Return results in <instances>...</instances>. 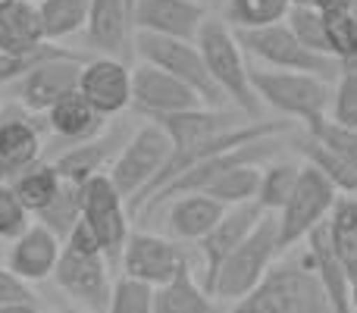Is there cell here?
I'll list each match as a JSON object with an SVG mask.
<instances>
[{
  "label": "cell",
  "instance_id": "cell-1",
  "mask_svg": "<svg viewBox=\"0 0 357 313\" xmlns=\"http://www.w3.org/2000/svg\"><path fill=\"white\" fill-rule=\"evenodd\" d=\"M238 313H326L329 298L323 291L310 264H276L264 273L257 285L241 301H235Z\"/></svg>",
  "mask_w": 357,
  "mask_h": 313
},
{
  "label": "cell",
  "instance_id": "cell-2",
  "mask_svg": "<svg viewBox=\"0 0 357 313\" xmlns=\"http://www.w3.org/2000/svg\"><path fill=\"white\" fill-rule=\"evenodd\" d=\"M251 85L260 100L273 110L285 113L291 119H301L304 125H317L326 119L333 107V88L329 79L310 72H295V69H251Z\"/></svg>",
  "mask_w": 357,
  "mask_h": 313
},
{
  "label": "cell",
  "instance_id": "cell-3",
  "mask_svg": "<svg viewBox=\"0 0 357 313\" xmlns=\"http://www.w3.org/2000/svg\"><path fill=\"white\" fill-rule=\"evenodd\" d=\"M279 254H282L279 251V220L273 213H264L254 232L220 264L210 295L216 301H241L264 279V273Z\"/></svg>",
  "mask_w": 357,
  "mask_h": 313
},
{
  "label": "cell",
  "instance_id": "cell-4",
  "mask_svg": "<svg viewBox=\"0 0 357 313\" xmlns=\"http://www.w3.org/2000/svg\"><path fill=\"white\" fill-rule=\"evenodd\" d=\"M197 47L204 54L210 75L216 79V85L226 91V98L238 107L248 116L260 113V98L251 85V69L245 63V50H241L235 31L229 29L222 19H204L201 31H197Z\"/></svg>",
  "mask_w": 357,
  "mask_h": 313
},
{
  "label": "cell",
  "instance_id": "cell-5",
  "mask_svg": "<svg viewBox=\"0 0 357 313\" xmlns=\"http://www.w3.org/2000/svg\"><path fill=\"white\" fill-rule=\"evenodd\" d=\"M132 50H135L144 63H154V66L167 69L169 75H176L178 82H185L207 107H229L226 91H222V88L216 85V79L210 75L197 41H185V38L154 35V31L135 29Z\"/></svg>",
  "mask_w": 357,
  "mask_h": 313
},
{
  "label": "cell",
  "instance_id": "cell-6",
  "mask_svg": "<svg viewBox=\"0 0 357 313\" xmlns=\"http://www.w3.org/2000/svg\"><path fill=\"white\" fill-rule=\"evenodd\" d=\"M238 38L241 50L254 60L266 63L273 69H295V72H310L320 79H339L342 63L329 54H317L307 44H301V38L282 22L260 25V29H232Z\"/></svg>",
  "mask_w": 357,
  "mask_h": 313
},
{
  "label": "cell",
  "instance_id": "cell-7",
  "mask_svg": "<svg viewBox=\"0 0 357 313\" xmlns=\"http://www.w3.org/2000/svg\"><path fill=\"white\" fill-rule=\"evenodd\" d=\"M88 56L91 54H79V50L50 56V60L31 66L25 75L13 79L10 85H3L0 91H3V98L10 100V104L29 110L31 116H44L63 94H69V91L79 88L82 63H85Z\"/></svg>",
  "mask_w": 357,
  "mask_h": 313
},
{
  "label": "cell",
  "instance_id": "cell-8",
  "mask_svg": "<svg viewBox=\"0 0 357 313\" xmlns=\"http://www.w3.org/2000/svg\"><path fill=\"white\" fill-rule=\"evenodd\" d=\"M169 151H173V142H169L167 129H163L157 119H151L148 125L135 129L126 138L119 154L113 157L110 172H107V176L113 178V185L119 188V194L126 197V207H132V201H135L151 185V178L163 169Z\"/></svg>",
  "mask_w": 357,
  "mask_h": 313
},
{
  "label": "cell",
  "instance_id": "cell-9",
  "mask_svg": "<svg viewBox=\"0 0 357 313\" xmlns=\"http://www.w3.org/2000/svg\"><path fill=\"white\" fill-rule=\"evenodd\" d=\"M335 197H339V188L323 176L317 166H304L298 172V185L291 191V197L285 201V207L279 210V251H289L291 245L304 241V235L323 222L333 210Z\"/></svg>",
  "mask_w": 357,
  "mask_h": 313
},
{
  "label": "cell",
  "instance_id": "cell-10",
  "mask_svg": "<svg viewBox=\"0 0 357 313\" xmlns=\"http://www.w3.org/2000/svg\"><path fill=\"white\" fill-rule=\"evenodd\" d=\"M82 216L98 232L100 245H104V257L116 264L126 238H129V207L107 172H98L82 185Z\"/></svg>",
  "mask_w": 357,
  "mask_h": 313
},
{
  "label": "cell",
  "instance_id": "cell-11",
  "mask_svg": "<svg viewBox=\"0 0 357 313\" xmlns=\"http://www.w3.org/2000/svg\"><path fill=\"white\" fill-rule=\"evenodd\" d=\"M50 279L79 310L100 313L110 307L113 282H110V260L104 254H79L63 247Z\"/></svg>",
  "mask_w": 357,
  "mask_h": 313
},
{
  "label": "cell",
  "instance_id": "cell-12",
  "mask_svg": "<svg viewBox=\"0 0 357 313\" xmlns=\"http://www.w3.org/2000/svg\"><path fill=\"white\" fill-rule=\"evenodd\" d=\"M79 91L91 100L94 110L113 119L132 107V69L123 56L91 54L82 63Z\"/></svg>",
  "mask_w": 357,
  "mask_h": 313
},
{
  "label": "cell",
  "instance_id": "cell-13",
  "mask_svg": "<svg viewBox=\"0 0 357 313\" xmlns=\"http://www.w3.org/2000/svg\"><path fill=\"white\" fill-rule=\"evenodd\" d=\"M185 260H191V254L178 245V238H163V235L142 232V229H129V238L119 254L123 273L144 279L151 285L167 282Z\"/></svg>",
  "mask_w": 357,
  "mask_h": 313
},
{
  "label": "cell",
  "instance_id": "cell-14",
  "mask_svg": "<svg viewBox=\"0 0 357 313\" xmlns=\"http://www.w3.org/2000/svg\"><path fill=\"white\" fill-rule=\"evenodd\" d=\"M264 213L266 210L260 207L257 201L232 204V207H226V213L220 216V222H216V226L210 229L201 241H197L201 282H204V289L207 291H210V285H213V276H216V270H220V264L248 238V235L254 232V226L260 222V216Z\"/></svg>",
  "mask_w": 357,
  "mask_h": 313
},
{
  "label": "cell",
  "instance_id": "cell-15",
  "mask_svg": "<svg viewBox=\"0 0 357 313\" xmlns=\"http://www.w3.org/2000/svg\"><path fill=\"white\" fill-rule=\"evenodd\" d=\"M204 100L191 91L185 82L169 75L167 69L144 63L132 69V110L144 113L148 119L167 116V113L188 110V107H201Z\"/></svg>",
  "mask_w": 357,
  "mask_h": 313
},
{
  "label": "cell",
  "instance_id": "cell-16",
  "mask_svg": "<svg viewBox=\"0 0 357 313\" xmlns=\"http://www.w3.org/2000/svg\"><path fill=\"white\" fill-rule=\"evenodd\" d=\"M63 254V238L47 229L44 222L31 220L16 238L10 241V251H6V266L16 273L25 282H44V279L54 276V266Z\"/></svg>",
  "mask_w": 357,
  "mask_h": 313
},
{
  "label": "cell",
  "instance_id": "cell-17",
  "mask_svg": "<svg viewBox=\"0 0 357 313\" xmlns=\"http://www.w3.org/2000/svg\"><path fill=\"white\" fill-rule=\"evenodd\" d=\"M132 38H135V22H132L129 0H91L88 3L85 41L94 54H110V56L135 54Z\"/></svg>",
  "mask_w": 357,
  "mask_h": 313
},
{
  "label": "cell",
  "instance_id": "cell-18",
  "mask_svg": "<svg viewBox=\"0 0 357 313\" xmlns=\"http://www.w3.org/2000/svg\"><path fill=\"white\" fill-rule=\"evenodd\" d=\"M204 19H207V6L201 0H135L132 10L135 29L185 38V41H195Z\"/></svg>",
  "mask_w": 357,
  "mask_h": 313
},
{
  "label": "cell",
  "instance_id": "cell-19",
  "mask_svg": "<svg viewBox=\"0 0 357 313\" xmlns=\"http://www.w3.org/2000/svg\"><path fill=\"white\" fill-rule=\"evenodd\" d=\"M304 241H307V264H310V270L317 273V279H320L323 291H326L329 307L335 313H348L351 310V276H348L345 264H342L339 251H335V245H333L329 222L326 220L317 222V226L304 235Z\"/></svg>",
  "mask_w": 357,
  "mask_h": 313
},
{
  "label": "cell",
  "instance_id": "cell-20",
  "mask_svg": "<svg viewBox=\"0 0 357 313\" xmlns=\"http://www.w3.org/2000/svg\"><path fill=\"white\" fill-rule=\"evenodd\" d=\"M126 144L123 138V129H110L104 135H94L88 142H79V144H69V148H60V154L54 157V166L60 172L63 182L69 185H85L91 176L104 172L107 163H113V157L119 154V148Z\"/></svg>",
  "mask_w": 357,
  "mask_h": 313
},
{
  "label": "cell",
  "instance_id": "cell-21",
  "mask_svg": "<svg viewBox=\"0 0 357 313\" xmlns=\"http://www.w3.org/2000/svg\"><path fill=\"white\" fill-rule=\"evenodd\" d=\"M44 119H47V132L56 138V142H63V148L100 135V132H104V123H107V116L94 110L91 100H88L79 88L63 94V98L44 113Z\"/></svg>",
  "mask_w": 357,
  "mask_h": 313
},
{
  "label": "cell",
  "instance_id": "cell-22",
  "mask_svg": "<svg viewBox=\"0 0 357 313\" xmlns=\"http://www.w3.org/2000/svg\"><path fill=\"white\" fill-rule=\"evenodd\" d=\"M44 157L41 129L31 123V113L10 104V113H0V160L10 166V172H22L35 160Z\"/></svg>",
  "mask_w": 357,
  "mask_h": 313
},
{
  "label": "cell",
  "instance_id": "cell-23",
  "mask_svg": "<svg viewBox=\"0 0 357 313\" xmlns=\"http://www.w3.org/2000/svg\"><path fill=\"white\" fill-rule=\"evenodd\" d=\"M222 213H226V204H220L216 197L204 194V191L178 194L169 201V213H167L169 235L178 241H201L220 222Z\"/></svg>",
  "mask_w": 357,
  "mask_h": 313
},
{
  "label": "cell",
  "instance_id": "cell-24",
  "mask_svg": "<svg viewBox=\"0 0 357 313\" xmlns=\"http://www.w3.org/2000/svg\"><path fill=\"white\" fill-rule=\"evenodd\" d=\"M213 307V295L204 289L191 260H185L167 282L154 289V313H210Z\"/></svg>",
  "mask_w": 357,
  "mask_h": 313
},
{
  "label": "cell",
  "instance_id": "cell-25",
  "mask_svg": "<svg viewBox=\"0 0 357 313\" xmlns=\"http://www.w3.org/2000/svg\"><path fill=\"white\" fill-rule=\"evenodd\" d=\"M44 38L41 13L38 0H13L0 6V50L3 54H22V50L38 47Z\"/></svg>",
  "mask_w": 357,
  "mask_h": 313
},
{
  "label": "cell",
  "instance_id": "cell-26",
  "mask_svg": "<svg viewBox=\"0 0 357 313\" xmlns=\"http://www.w3.org/2000/svg\"><path fill=\"white\" fill-rule=\"evenodd\" d=\"M10 185H13V191L19 194V201L29 207V213L35 216L56 197L63 178H60V172H56L54 160L41 157V160H35L31 166H25L22 172H16Z\"/></svg>",
  "mask_w": 357,
  "mask_h": 313
},
{
  "label": "cell",
  "instance_id": "cell-27",
  "mask_svg": "<svg viewBox=\"0 0 357 313\" xmlns=\"http://www.w3.org/2000/svg\"><path fill=\"white\" fill-rule=\"evenodd\" d=\"M329 54L342 63V69H357V10L354 0L323 6Z\"/></svg>",
  "mask_w": 357,
  "mask_h": 313
},
{
  "label": "cell",
  "instance_id": "cell-28",
  "mask_svg": "<svg viewBox=\"0 0 357 313\" xmlns=\"http://www.w3.org/2000/svg\"><path fill=\"white\" fill-rule=\"evenodd\" d=\"M326 222H329V235H333V245L339 251L342 264H345L348 276L357 279V197L354 194L335 197Z\"/></svg>",
  "mask_w": 357,
  "mask_h": 313
},
{
  "label": "cell",
  "instance_id": "cell-29",
  "mask_svg": "<svg viewBox=\"0 0 357 313\" xmlns=\"http://www.w3.org/2000/svg\"><path fill=\"white\" fill-rule=\"evenodd\" d=\"M88 3H91V0H38L44 38H47V41H60L63 44V41H69L73 35L85 31Z\"/></svg>",
  "mask_w": 357,
  "mask_h": 313
},
{
  "label": "cell",
  "instance_id": "cell-30",
  "mask_svg": "<svg viewBox=\"0 0 357 313\" xmlns=\"http://www.w3.org/2000/svg\"><path fill=\"white\" fill-rule=\"evenodd\" d=\"M260 169L257 163H238L232 169H226L222 176H216L213 182L204 188V194L216 197L220 204L232 207V204H241V201H257V188H260Z\"/></svg>",
  "mask_w": 357,
  "mask_h": 313
},
{
  "label": "cell",
  "instance_id": "cell-31",
  "mask_svg": "<svg viewBox=\"0 0 357 313\" xmlns=\"http://www.w3.org/2000/svg\"><path fill=\"white\" fill-rule=\"evenodd\" d=\"M289 0H226V22L232 29H260L289 16Z\"/></svg>",
  "mask_w": 357,
  "mask_h": 313
},
{
  "label": "cell",
  "instance_id": "cell-32",
  "mask_svg": "<svg viewBox=\"0 0 357 313\" xmlns=\"http://www.w3.org/2000/svg\"><path fill=\"white\" fill-rule=\"evenodd\" d=\"M301 154L307 157V163L317 166V169H320L339 191H345V194H357V169L351 163H345L339 154H333L326 144H320L314 135H307L301 142Z\"/></svg>",
  "mask_w": 357,
  "mask_h": 313
},
{
  "label": "cell",
  "instance_id": "cell-33",
  "mask_svg": "<svg viewBox=\"0 0 357 313\" xmlns=\"http://www.w3.org/2000/svg\"><path fill=\"white\" fill-rule=\"evenodd\" d=\"M298 166L295 163H273L264 169L260 176V188H257V204L266 213H279L285 207V201L291 197L298 185Z\"/></svg>",
  "mask_w": 357,
  "mask_h": 313
},
{
  "label": "cell",
  "instance_id": "cell-34",
  "mask_svg": "<svg viewBox=\"0 0 357 313\" xmlns=\"http://www.w3.org/2000/svg\"><path fill=\"white\" fill-rule=\"evenodd\" d=\"M154 289L157 285L123 273L110 285V307L107 310L110 313H154Z\"/></svg>",
  "mask_w": 357,
  "mask_h": 313
},
{
  "label": "cell",
  "instance_id": "cell-35",
  "mask_svg": "<svg viewBox=\"0 0 357 313\" xmlns=\"http://www.w3.org/2000/svg\"><path fill=\"white\" fill-rule=\"evenodd\" d=\"M79 216H82V188L79 185L63 182L60 191H56V197L41 210V213H35V220L44 222L47 229H54V232L63 238V235L75 226Z\"/></svg>",
  "mask_w": 357,
  "mask_h": 313
},
{
  "label": "cell",
  "instance_id": "cell-36",
  "mask_svg": "<svg viewBox=\"0 0 357 313\" xmlns=\"http://www.w3.org/2000/svg\"><path fill=\"white\" fill-rule=\"evenodd\" d=\"M289 29L301 38V44H307L317 54H329V41H326V25H323V6L317 3H298L289 10ZM333 56V54H329Z\"/></svg>",
  "mask_w": 357,
  "mask_h": 313
},
{
  "label": "cell",
  "instance_id": "cell-37",
  "mask_svg": "<svg viewBox=\"0 0 357 313\" xmlns=\"http://www.w3.org/2000/svg\"><path fill=\"white\" fill-rule=\"evenodd\" d=\"M41 298L35 295L31 282L19 279L6 264H0V313H35L44 310Z\"/></svg>",
  "mask_w": 357,
  "mask_h": 313
},
{
  "label": "cell",
  "instance_id": "cell-38",
  "mask_svg": "<svg viewBox=\"0 0 357 313\" xmlns=\"http://www.w3.org/2000/svg\"><path fill=\"white\" fill-rule=\"evenodd\" d=\"M307 135H314L320 144H326L333 154H339L345 163H351L357 169V132L354 129L335 123V119H323V123L310 125Z\"/></svg>",
  "mask_w": 357,
  "mask_h": 313
},
{
  "label": "cell",
  "instance_id": "cell-39",
  "mask_svg": "<svg viewBox=\"0 0 357 313\" xmlns=\"http://www.w3.org/2000/svg\"><path fill=\"white\" fill-rule=\"evenodd\" d=\"M31 222V213L19 194L13 191V185H0V241H13L25 226Z\"/></svg>",
  "mask_w": 357,
  "mask_h": 313
},
{
  "label": "cell",
  "instance_id": "cell-40",
  "mask_svg": "<svg viewBox=\"0 0 357 313\" xmlns=\"http://www.w3.org/2000/svg\"><path fill=\"white\" fill-rule=\"evenodd\" d=\"M333 119L357 132V69H342L333 91Z\"/></svg>",
  "mask_w": 357,
  "mask_h": 313
},
{
  "label": "cell",
  "instance_id": "cell-41",
  "mask_svg": "<svg viewBox=\"0 0 357 313\" xmlns=\"http://www.w3.org/2000/svg\"><path fill=\"white\" fill-rule=\"evenodd\" d=\"M63 247L79 251V254H104V245H100L98 232L88 226L85 216H79V220H75V226L63 235Z\"/></svg>",
  "mask_w": 357,
  "mask_h": 313
},
{
  "label": "cell",
  "instance_id": "cell-42",
  "mask_svg": "<svg viewBox=\"0 0 357 313\" xmlns=\"http://www.w3.org/2000/svg\"><path fill=\"white\" fill-rule=\"evenodd\" d=\"M6 182H13V172H10V166L0 160V185H6Z\"/></svg>",
  "mask_w": 357,
  "mask_h": 313
},
{
  "label": "cell",
  "instance_id": "cell-43",
  "mask_svg": "<svg viewBox=\"0 0 357 313\" xmlns=\"http://www.w3.org/2000/svg\"><path fill=\"white\" fill-rule=\"evenodd\" d=\"M351 307L357 310V279H351Z\"/></svg>",
  "mask_w": 357,
  "mask_h": 313
},
{
  "label": "cell",
  "instance_id": "cell-44",
  "mask_svg": "<svg viewBox=\"0 0 357 313\" xmlns=\"http://www.w3.org/2000/svg\"><path fill=\"white\" fill-rule=\"evenodd\" d=\"M333 3H342V0H317V6H333Z\"/></svg>",
  "mask_w": 357,
  "mask_h": 313
},
{
  "label": "cell",
  "instance_id": "cell-45",
  "mask_svg": "<svg viewBox=\"0 0 357 313\" xmlns=\"http://www.w3.org/2000/svg\"><path fill=\"white\" fill-rule=\"evenodd\" d=\"M291 6H298V3H317V0H289Z\"/></svg>",
  "mask_w": 357,
  "mask_h": 313
},
{
  "label": "cell",
  "instance_id": "cell-46",
  "mask_svg": "<svg viewBox=\"0 0 357 313\" xmlns=\"http://www.w3.org/2000/svg\"><path fill=\"white\" fill-rule=\"evenodd\" d=\"M6 3H13V0H0V6H6Z\"/></svg>",
  "mask_w": 357,
  "mask_h": 313
},
{
  "label": "cell",
  "instance_id": "cell-47",
  "mask_svg": "<svg viewBox=\"0 0 357 313\" xmlns=\"http://www.w3.org/2000/svg\"><path fill=\"white\" fill-rule=\"evenodd\" d=\"M129 3H132V10H135V0H129Z\"/></svg>",
  "mask_w": 357,
  "mask_h": 313
}]
</instances>
